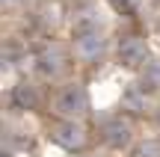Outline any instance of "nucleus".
Segmentation results:
<instances>
[{
  "mask_svg": "<svg viewBox=\"0 0 160 157\" xmlns=\"http://www.w3.org/2000/svg\"><path fill=\"white\" fill-rule=\"evenodd\" d=\"M53 116L59 119H71V122H80L83 116H89V92H86L83 83H65V86L57 89L53 95Z\"/></svg>",
  "mask_w": 160,
  "mask_h": 157,
  "instance_id": "obj_1",
  "label": "nucleus"
},
{
  "mask_svg": "<svg viewBox=\"0 0 160 157\" xmlns=\"http://www.w3.org/2000/svg\"><path fill=\"white\" fill-rule=\"evenodd\" d=\"M71 53L83 65H101L107 56L104 30H71Z\"/></svg>",
  "mask_w": 160,
  "mask_h": 157,
  "instance_id": "obj_2",
  "label": "nucleus"
},
{
  "mask_svg": "<svg viewBox=\"0 0 160 157\" xmlns=\"http://www.w3.org/2000/svg\"><path fill=\"white\" fill-rule=\"evenodd\" d=\"M33 65H36V74L39 77H45V80H59V77L71 68V53H68V47H62L59 42H48L42 51H36Z\"/></svg>",
  "mask_w": 160,
  "mask_h": 157,
  "instance_id": "obj_3",
  "label": "nucleus"
},
{
  "mask_svg": "<svg viewBox=\"0 0 160 157\" xmlns=\"http://www.w3.org/2000/svg\"><path fill=\"white\" fill-rule=\"evenodd\" d=\"M116 59H119L122 68L139 71L151 59V47H148V42H145V36H139V33L122 36V39H119V47H116Z\"/></svg>",
  "mask_w": 160,
  "mask_h": 157,
  "instance_id": "obj_4",
  "label": "nucleus"
},
{
  "mask_svg": "<svg viewBox=\"0 0 160 157\" xmlns=\"http://www.w3.org/2000/svg\"><path fill=\"white\" fill-rule=\"evenodd\" d=\"M48 136H51V142H57L65 151H83L86 142H89V130L80 122H71V119H59L57 125H51Z\"/></svg>",
  "mask_w": 160,
  "mask_h": 157,
  "instance_id": "obj_5",
  "label": "nucleus"
},
{
  "mask_svg": "<svg viewBox=\"0 0 160 157\" xmlns=\"http://www.w3.org/2000/svg\"><path fill=\"white\" fill-rule=\"evenodd\" d=\"M101 142L107 148H116V151H122V148H128L133 142V125L128 116H110L101 122Z\"/></svg>",
  "mask_w": 160,
  "mask_h": 157,
  "instance_id": "obj_6",
  "label": "nucleus"
},
{
  "mask_svg": "<svg viewBox=\"0 0 160 157\" xmlns=\"http://www.w3.org/2000/svg\"><path fill=\"white\" fill-rule=\"evenodd\" d=\"M42 104V92L33 80H21L12 89V107L15 110H39Z\"/></svg>",
  "mask_w": 160,
  "mask_h": 157,
  "instance_id": "obj_7",
  "label": "nucleus"
},
{
  "mask_svg": "<svg viewBox=\"0 0 160 157\" xmlns=\"http://www.w3.org/2000/svg\"><path fill=\"white\" fill-rule=\"evenodd\" d=\"M148 95L142 83H128V89L122 92V110L128 113H145L148 110Z\"/></svg>",
  "mask_w": 160,
  "mask_h": 157,
  "instance_id": "obj_8",
  "label": "nucleus"
},
{
  "mask_svg": "<svg viewBox=\"0 0 160 157\" xmlns=\"http://www.w3.org/2000/svg\"><path fill=\"white\" fill-rule=\"evenodd\" d=\"M139 83L145 86V92H160V59H154L151 56L148 62L139 68Z\"/></svg>",
  "mask_w": 160,
  "mask_h": 157,
  "instance_id": "obj_9",
  "label": "nucleus"
},
{
  "mask_svg": "<svg viewBox=\"0 0 160 157\" xmlns=\"http://www.w3.org/2000/svg\"><path fill=\"white\" fill-rule=\"evenodd\" d=\"M133 157H160V140H145L133 148Z\"/></svg>",
  "mask_w": 160,
  "mask_h": 157,
  "instance_id": "obj_10",
  "label": "nucleus"
},
{
  "mask_svg": "<svg viewBox=\"0 0 160 157\" xmlns=\"http://www.w3.org/2000/svg\"><path fill=\"white\" fill-rule=\"evenodd\" d=\"M113 3V9L125 12V15H131V12H137L139 6H142V0H110Z\"/></svg>",
  "mask_w": 160,
  "mask_h": 157,
  "instance_id": "obj_11",
  "label": "nucleus"
},
{
  "mask_svg": "<svg viewBox=\"0 0 160 157\" xmlns=\"http://www.w3.org/2000/svg\"><path fill=\"white\" fill-rule=\"evenodd\" d=\"M0 3H3V9H9V12H12V9H21L27 0H0Z\"/></svg>",
  "mask_w": 160,
  "mask_h": 157,
  "instance_id": "obj_12",
  "label": "nucleus"
},
{
  "mask_svg": "<svg viewBox=\"0 0 160 157\" xmlns=\"http://www.w3.org/2000/svg\"><path fill=\"white\" fill-rule=\"evenodd\" d=\"M59 3H74L77 6V3H86V0H59Z\"/></svg>",
  "mask_w": 160,
  "mask_h": 157,
  "instance_id": "obj_13",
  "label": "nucleus"
},
{
  "mask_svg": "<svg viewBox=\"0 0 160 157\" xmlns=\"http://www.w3.org/2000/svg\"><path fill=\"white\" fill-rule=\"evenodd\" d=\"M154 119H157V125H160V104H157V110H154Z\"/></svg>",
  "mask_w": 160,
  "mask_h": 157,
  "instance_id": "obj_14",
  "label": "nucleus"
},
{
  "mask_svg": "<svg viewBox=\"0 0 160 157\" xmlns=\"http://www.w3.org/2000/svg\"><path fill=\"white\" fill-rule=\"evenodd\" d=\"M83 157H89V154H83Z\"/></svg>",
  "mask_w": 160,
  "mask_h": 157,
  "instance_id": "obj_15",
  "label": "nucleus"
}]
</instances>
